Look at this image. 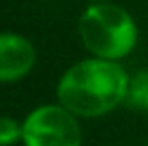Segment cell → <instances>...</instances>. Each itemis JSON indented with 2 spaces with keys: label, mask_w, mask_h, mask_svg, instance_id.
<instances>
[{
  "label": "cell",
  "mask_w": 148,
  "mask_h": 146,
  "mask_svg": "<svg viewBox=\"0 0 148 146\" xmlns=\"http://www.w3.org/2000/svg\"><path fill=\"white\" fill-rule=\"evenodd\" d=\"M131 75L116 60L82 58L56 82V101L77 118H101L125 105Z\"/></svg>",
  "instance_id": "6da1fadb"
},
{
  "label": "cell",
  "mask_w": 148,
  "mask_h": 146,
  "mask_svg": "<svg viewBox=\"0 0 148 146\" xmlns=\"http://www.w3.org/2000/svg\"><path fill=\"white\" fill-rule=\"evenodd\" d=\"M77 34L88 56L103 60H125L140 41L135 17L116 2H92L77 19Z\"/></svg>",
  "instance_id": "7a4b0ae2"
},
{
  "label": "cell",
  "mask_w": 148,
  "mask_h": 146,
  "mask_svg": "<svg viewBox=\"0 0 148 146\" xmlns=\"http://www.w3.org/2000/svg\"><path fill=\"white\" fill-rule=\"evenodd\" d=\"M79 120L58 101L37 105L22 120V146H82Z\"/></svg>",
  "instance_id": "3957f363"
},
{
  "label": "cell",
  "mask_w": 148,
  "mask_h": 146,
  "mask_svg": "<svg viewBox=\"0 0 148 146\" xmlns=\"http://www.w3.org/2000/svg\"><path fill=\"white\" fill-rule=\"evenodd\" d=\"M37 47L26 34L0 30V84H17L32 73Z\"/></svg>",
  "instance_id": "277c9868"
},
{
  "label": "cell",
  "mask_w": 148,
  "mask_h": 146,
  "mask_svg": "<svg viewBox=\"0 0 148 146\" xmlns=\"http://www.w3.org/2000/svg\"><path fill=\"white\" fill-rule=\"evenodd\" d=\"M125 105L135 112L148 114V69H137L131 73Z\"/></svg>",
  "instance_id": "5b68a950"
},
{
  "label": "cell",
  "mask_w": 148,
  "mask_h": 146,
  "mask_svg": "<svg viewBox=\"0 0 148 146\" xmlns=\"http://www.w3.org/2000/svg\"><path fill=\"white\" fill-rule=\"evenodd\" d=\"M22 142V120L0 114V146H15Z\"/></svg>",
  "instance_id": "8992f818"
},
{
  "label": "cell",
  "mask_w": 148,
  "mask_h": 146,
  "mask_svg": "<svg viewBox=\"0 0 148 146\" xmlns=\"http://www.w3.org/2000/svg\"><path fill=\"white\" fill-rule=\"evenodd\" d=\"M92 2H110V0H88V4H92Z\"/></svg>",
  "instance_id": "52a82bcc"
},
{
  "label": "cell",
  "mask_w": 148,
  "mask_h": 146,
  "mask_svg": "<svg viewBox=\"0 0 148 146\" xmlns=\"http://www.w3.org/2000/svg\"><path fill=\"white\" fill-rule=\"evenodd\" d=\"M146 146H148V142H146Z\"/></svg>",
  "instance_id": "ba28073f"
}]
</instances>
